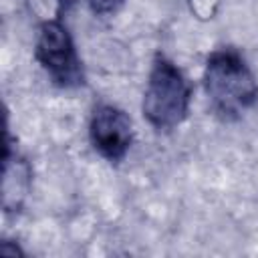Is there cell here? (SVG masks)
I'll return each instance as SVG.
<instances>
[{"mask_svg":"<svg viewBox=\"0 0 258 258\" xmlns=\"http://www.w3.org/2000/svg\"><path fill=\"white\" fill-rule=\"evenodd\" d=\"M191 87L183 73L163 54L151 62L147 87L143 93V117L157 131H171L187 117Z\"/></svg>","mask_w":258,"mask_h":258,"instance_id":"obj_2","label":"cell"},{"mask_svg":"<svg viewBox=\"0 0 258 258\" xmlns=\"http://www.w3.org/2000/svg\"><path fill=\"white\" fill-rule=\"evenodd\" d=\"M123 4H125V0H89V6L97 16H111Z\"/></svg>","mask_w":258,"mask_h":258,"instance_id":"obj_6","label":"cell"},{"mask_svg":"<svg viewBox=\"0 0 258 258\" xmlns=\"http://www.w3.org/2000/svg\"><path fill=\"white\" fill-rule=\"evenodd\" d=\"M30 185V165L26 159L12 151V139L6 133L4 145V177H2V208L4 212L20 210Z\"/></svg>","mask_w":258,"mask_h":258,"instance_id":"obj_5","label":"cell"},{"mask_svg":"<svg viewBox=\"0 0 258 258\" xmlns=\"http://www.w3.org/2000/svg\"><path fill=\"white\" fill-rule=\"evenodd\" d=\"M204 89L212 109L234 121L258 103V83L246 58L232 46L214 50L204 69Z\"/></svg>","mask_w":258,"mask_h":258,"instance_id":"obj_1","label":"cell"},{"mask_svg":"<svg viewBox=\"0 0 258 258\" xmlns=\"http://www.w3.org/2000/svg\"><path fill=\"white\" fill-rule=\"evenodd\" d=\"M34 58L60 89H79L85 85V69L75 48L69 28L58 20H44L36 32Z\"/></svg>","mask_w":258,"mask_h":258,"instance_id":"obj_3","label":"cell"},{"mask_svg":"<svg viewBox=\"0 0 258 258\" xmlns=\"http://www.w3.org/2000/svg\"><path fill=\"white\" fill-rule=\"evenodd\" d=\"M133 121L115 105H97L89 121V139L93 149L111 163H119L133 145Z\"/></svg>","mask_w":258,"mask_h":258,"instance_id":"obj_4","label":"cell"},{"mask_svg":"<svg viewBox=\"0 0 258 258\" xmlns=\"http://www.w3.org/2000/svg\"><path fill=\"white\" fill-rule=\"evenodd\" d=\"M71 2H73V0H58V4H60V10H62V8L67 10V6H69Z\"/></svg>","mask_w":258,"mask_h":258,"instance_id":"obj_7","label":"cell"}]
</instances>
